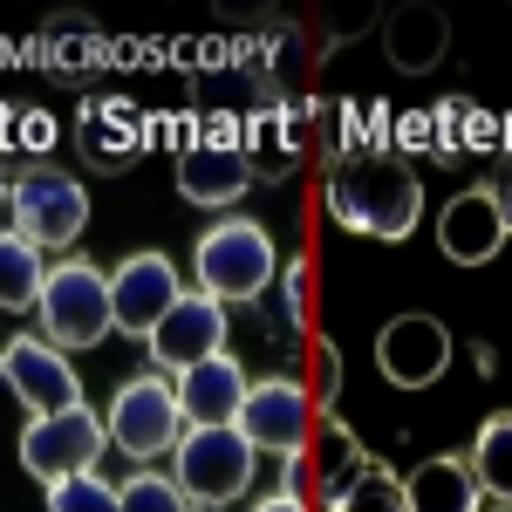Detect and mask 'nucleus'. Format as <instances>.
Instances as JSON below:
<instances>
[{
  "instance_id": "f257e3e1",
  "label": "nucleus",
  "mask_w": 512,
  "mask_h": 512,
  "mask_svg": "<svg viewBox=\"0 0 512 512\" xmlns=\"http://www.w3.org/2000/svg\"><path fill=\"white\" fill-rule=\"evenodd\" d=\"M328 219L362 239H383V246L410 239L417 219H424L417 164L403 151H390V144H349L328 164Z\"/></svg>"
},
{
  "instance_id": "f03ea898",
  "label": "nucleus",
  "mask_w": 512,
  "mask_h": 512,
  "mask_svg": "<svg viewBox=\"0 0 512 512\" xmlns=\"http://www.w3.org/2000/svg\"><path fill=\"white\" fill-rule=\"evenodd\" d=\"M192 274H198V294H212L219 308L233 301H260L280 274V253H274V233L260 219H219L205 226L192 246Z\"/></svg>"
},
{
  "instance_id": "7ed1b4c3",
  "label": "nucleus",
  "mask_w": 512,
  "mask_h": 512,
  "mask_svg": "<svg viewBox=\"0 0 512 512\" xmlns=\"http://www.w3.org/2000/svg\"><path fill=\"white\" fill-rule=\"evenodd\" d=\"M253 465H260V451L233 424H185V437L171 444V485L192 506H233L253 485Z\"/></svg>"
},
{
  "instance_id": "20e7f679",
  "label": "nucleus",
  "mask_w": 512,
  "mask_h": 512,
  "mask_svg": "<svg viewBox=\"0 0 512 512\" xmlns=\"http://www.w3.org/2000/svg\"><path fill=\"white\" fill-rule=\"evenodd\" d=\"M7 212H14V233L28 239V246L62 253V246H76L82 226H89V192H82L62 164H28V171H14Z\"/></svg>"
},
{
  "instance_id": "39448f33",
  "label": "nucleus",
  "mask_w": 512,
  "mask_h": 512,
  "mask_svg": "<svg viewBox=\"0 0 512 512\" xmlns=\"http://www.w3.org/2000/svg\"><path fill=\"white\" fill-rule=\"evenodd\" d=\"M35 315H41V342H55V349H96L110 335V274L89 267V260L48 267Z\"/></svg>"
},
{
  "instance_id": "423d86ee",
  "label": "nucleus",
  "mask_w": 512,
  "mask_h": 512,
  "mask_svg": "<svg viewBox=\"0 0 512 512\" xmlns=\"http://www.w3.org/2000/svg\"><path fill=\"white\" fill-rule=\"evenodd\" d=\"M103 437L117 444L123 458H164L178 437H185V410H178V383L171 376H130L117 396H110V424H103Z\"/></svg>"
},
{
  "instance_id": "0eeeda50",
  "label": "nucleus",
  "mask_w": 512,
  "mask_h": 512,
  "mask_svg": "<svg viewBox=\"0 0 512 512\" xmlns=\"http://www.w3.org/2000/svg\"><path fill=\"white\" fill-rule=\"evenodd\" d=\"M233 431L253 444V451H308V437H315V396L301 390L294 376H260V383H246L233 410Z\"/></svg>"
},
{
  "instance_id": "6e6552de",
  "label": "nucleus",
  "mask_w": 512,
  "mask_h": 512,
  "mask_svg": "<svg viewBox=\"0 0 512 512\" xmlns=\"http://www.w3.org/2000/svg\"><path fill=\"white\" fill-rule=\"evenodd\" d=\"M103 417L76 403V410H48V417H28V431H21V465L41 478V485H55V478H76V472H96V458H103Z\"/></svg>"
},
{
  "instance_id": "1a4fd4ad",
  "label": "nucleus",
  "mask_w": 512,
  "mask_h": 512,
  "mask_svg": "<svg viewBox=\"0 0 512 512\" xmlns=\"http://www.w3.org/2000/svg\"><path fill=\"white\" fill-rule=\"evenodd\" d=\"M376 369L390 376L396 390H431L437 376L451 369V328L424 308L410 315H390L376 328Z\"/></svg>"
},
{
  "instance_id": "9d476101",
  "label": "nucleus",
  "mask_w": 512,
  "mask_h": 512,
  "mask_svg": "<svg viewBox=\"0 0 512 512\" xmlns=\"http://www.w3.org/2000/svg\"><path fill=\"white\" fill-rule=\"evenodd\" d=\"M178 192L192 198V205H239V198L253 192V164L239 151V130H198L178 144Z\"/></svg>"
},
{
  "instance_id": "9b49d317",
  "label": "nucleus",
  "mask_w": 512,
  "mask_h": 512,
  "mask_svg": "<svg viewBox=\"0 0 512 512\" xmlns=\"http://www.w3.org/2000/svg\"><path fill=\"white\" fill-rule=\"evenodd\" d=\"M0 383L21 396L35 417H48V410H76V403H82L76 362L55 349V342H41V335H14V342H0Z\"/></svg>"
},
{
  "instance_id": "f8f14e48",
  "label": "nucleus",
  "mask_w": 512,
  "mask_h": 512,
  "mask_svg": "<svg viewBox=\"0 0 512 512\" xmlns=\"http://www.w3.org/2000/svg\"><path fill=\"white\" fill-rule=\"evenodd\" d=\"M144 110L137 103H123V96H89L76 117V151L89 171H103V178H117V171H130V164L144 158V144H151V130H144Z\"/></svg>"
},
{
  "instance_id": "ddd939ff",
  "label": "nucleus",
  "mask_w": 512,
  "mask_h": 512,
  "mask_svg": "<svg viewBox=\"0 0 512 512\" xmlns=\"http://www.w3.org/2000/svg\"><path fill=\"white\" fill-rule=\"evenodd\" d=\"M144 342H151L158 376H164V369L178 376V369H192V362H205V355L226 349V308H219L212 294H198V287H192V294H178V301L164 308V321L144 335Z\"/></svg>"
},
{
  "instance_id": "4468645a",
  "label": "nucleus",
  "mask_w": 512,
  "mask_h": 512,
  "mask_svg": "<svg viewBox=\"0 0 512 512\" xmlns=\"http://www.w3.org/2000/svg\"><path fill=\"white\" fill-rule=\"evenodd\" d=\"M506 226H512V219H506L499 185H465V192L437 212V246H444L458 267H485V260H499Z\"/></svg>"
},
{
  "instance_id": "2eb2a0df",
  "label": "nucleus",
  "mask_w": 512,
  "mask_h": 512,
  "mask_svg": "<svg viewBox=\"0 0 512 512\" xmlns=\"http://www.w3.org/2000/svg\"><path fill=\"white\" fill-rule=\"evenodd\" d=\"M178 294H185V287H178V267L144 246V253H130L117 274H110V328H123V335H151Z\"/></svg>"
},
{
  "instance_id": "dca6fc26",
  "label": "nucleus",
  "mask_w": 512,
  "mask_h": 512,
  "mask_svg": "<svg viewBox=\"0 0 512 512\" xmlns=\"http://www.w3.org/2000/svg\"><path fill=\"white\" fill-rule=\"evenodd\" d=\"M444 48H451V21L431 0H410V7H396L383 21V55H390L396 76H431L444 62Z\"/></svg>"
},
{
  "instance_id": "f3484780",
  "label": "nucleus",
  "mask_w": 512,
  "mask_h": 512,
  "mask_svg": "<svg viewBox=\"0 0 512 512\" xmlns=\"http://www.w3.org/2000/svg\"><path fill=\"white\" fill-rule=\"evenodd\" d=\"M103 62H110V41L82 7H62V14L41 21V69L55 82H89Z\"/></svg>"
},
{
  "instance_id": "a211bd4d",
  "label": "nucleus",
  "mask_w": 512,
  "mask_h": 512,
  "mask_svg": "<svg viewBox=\"0 0 512 512\" xmlns=\"http://www.w3.org/2000/svg\"><path fill=\"white\" fill-rule=\"evenodd\" d=\"M246 383H253V376H246L226 349L192 362V369H178V410H185V424H233Z\"/></svg>"
},
{
  "instance_id": "6ab92c4d",
  "label": "nucleus",
  "mask_w": 512,
  "mask_h": 512,
  "mask_svg": "<svg viewBox=\"0 0 512 512\" xmlns=\"http://www.w3.org/2000/svg\"><path fill=\"white\" fill-rule=\"evenodd\" d=\"M239 151L253 164V178H280L301 158V110L294 103H253L246 130H239Z\"/></svg>"
},
{
  "instance_id": "aec40b11",
  "label": "nucleus",
  "mask_w": 512,
  "mask_h": 512,
  "mask_svg": "<svg viewBox=\"0 0 512 512\" xmlns=\"http://www.w3.org/2000/svg\"><path fill=\"white\" fill-rule=\"evenodd\" d=\"M403 506L410 512H478V485L465 458H424L403 478Z\"/></svg>"
},
{
  "instance_id": "412c9836",
  "label": "nucleus",
  "mask_w": 512,
  "mask_h": 512,
  "mask_svg": "<svg viewBox=\"0 0 512 512\" xmlns=\"http://www.w3.org/2000/svg\"><path fill=\"white\" fill-rule=\"evenodd\" d=\"M465 472H472L478 499H512V417L506 410H492V417L478 424Z\"/></svg>"
},
{
  "instance_id": "4be33fe9",
  "label": "nucleus",
  "mask_w": 512,
  "mask_h": 512,
  "mask_svg": "<svg viewBox=\"0 0 512 512\" xmlns=\"http://www.w3.org/2000/svg\"><path fill=\"white\" fill-rule=\"evenodd\" d=\"M41 280H48L41 246H28L21 233H0V315H28L41 301Z\"/></svg>"
},
{
  "instance_id": "5701e85b",
  "label": "nucleus",
  "mask_w": 512,
  "mask_h": 512,
  "mask_svg": "<svg viewBox=\"0 0 512 512\" xmlns=\"http://www.w3.org/2000/svg\"><path fill=\"white\" fill-rule=\"evenodd\" d=\"M328 512H410L403 506V478H396L383 458H362L355 478L328 499Z\"/></svg>"
},
{
  "instance_id": "b1692460",
  "label": "nucleus",
  "mask_w": 512,
  "mask_h": 512,
  "mask_svg": "<svg viewBox=\"0 0 512 512\" xmlns=\"http://www.w3.org/2000/svg\"><path fill=\"white\" fill-rule=\"evenodd\" d=\"M362 458H369V451L355 444V431L335 417V410H328V424H321V437H315V478H321V492L335 499V492L355 478V465H362Z\"/></svg>"
},
{
  "instance_id": "393cba45",
  "label": "nucleus",
  "mask_w": 512,
  "mask_h": 512,
  "mask_svg": "<svg viewBox=\"0 0 512 512\" xmlns=\"http://www.w3.org/2000/svg\"><path fill=\"white\" fill-rule=\"evenodd\" d=\"M267 301V321H274L280 335H308V315H315V294H308V260H287L280 280L260 294Z\"/></svg>"
},
{
  "instance_id": "a878e982",
  "label": "nucleus",
  "mask_w": 512,
  "mask_h": 512,
  "mask_svg": "<svg viewBox=\"0 0 512 512\" xmlns=\"http://www.w3.org/2000/svg\"><path fill=\"white\" fill-rule=\"evenodd\" d=\"M117 512H198V506L164 472H151V465H144V472H130L117 485Z\"/></svg>"
},
{
  "instance_id": "bb28decb",
  "label": "nucleus",
  "mask_w": 512,
  "mask_h": 512,
  "mask_svg": "<svg viewBox=\"0 0 512 512\" xmlns=\"http://www.w3.org/2000/svg\"><path fill=\"white\" fill-rule=\"evenodd\" d=\"M21 144L35 164H48V144H55V117L48 110H28V103H0V151Z\"/></svg>"
},
{
  "instance_id": "cd10ccee",
  "label": "nucleus",
  "mask_w": 512,
  "mask_h": 512,
  "mask_svg": "<svg viewBox=\"0 0 512 512\" xmlns=\"http://www.w3.org/2000/svg\"><path fill=\"white\" fill-rule=\"evenodd\" d=\"M48 512H117V485L96 478V472L55 478V485H48Z\"/></svg>"
},
{
  "instance_id": "c85d7f7f",
  "label": "nucleus",
  "mask_w": 512,
  "mask_h": 512,
  "mask_svg": "<svg viewBox=\"0 0 512 512\" xmlns=\"http://www.w3.org/2000/svg\"><path fill=\"white\" fill-rule=\"evenodd\" d=\"M253 512H308V499H294V492H267Z\"/></svg>"
},
{
  "instance_id": "c756f323",
  "label": "nucleus",
  "mask_w": 512,
  "mask_h": 512,
  "mask_svg": "<svg viewBox=\"0 0 512 512\" xmlns=\"http://www.w3.org/2000/svg\"><path fill=\"white\" fill-rule=\"evenodd\" d=\"M7 192H14V171H7V151H0V205H7Z\"/></svg>"
},
{
  "instance_id": "7c9ffc66",
  "label": "nucleus",
  "mask_w": 512,
  "mask_h": 512,
  "mask_svg": "<svg viewBox=\"0 0 512 512\" xmlns=\"http://www.w3.org/2000/svg\"><path fill=\"white\" fill-rule=\"evenodd\" d=\"M478 512H512V499H478Z\"/></svg>"
}]
</instances>
